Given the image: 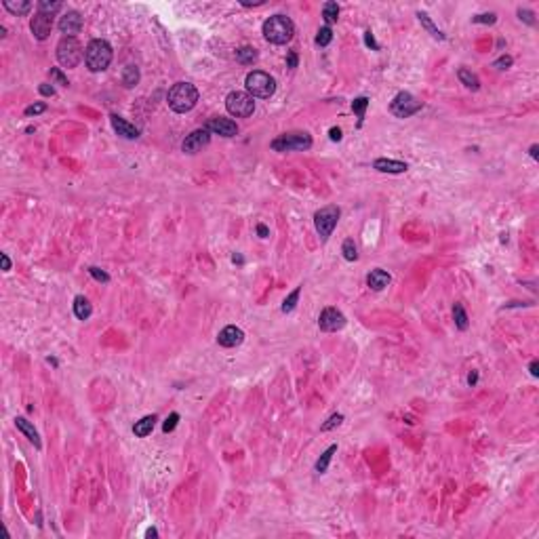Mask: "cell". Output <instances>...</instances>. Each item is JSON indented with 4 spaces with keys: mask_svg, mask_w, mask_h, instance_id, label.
Instances as JSON below:
<instances>
[{
    "mask_svg": "<svg viewBox=\"0 0 539 539\" xmlns=\"http://www.w3.org/2000/svg\"><path fill=\"white\" fill-rule=\"evenodd\" d=\"M166 104L177 114L194 110V106L198 104V88L192 82H177L171 86L169 95H166Z\"/></svg>",
    "mask_w": 539,
    "mask_h": 539,
    "instance_id": "1",
    "label": "cell"
},
{
    "mask_svg": "<svg viewBox=\"0 0 539 539\" xmlns=\"http://www.w3.org/2000/svg\"><path fill=\"white\" fill-rule=\"evenodd\" d=\"M263 38L272 44H287L295 34V23L287 15H272L263 21Z\"/></svg>",
    "mask_w": 539,
    "mask_h": 539,
    "instance_id": "2",
    "label": "cell"
},
{
    "mask_svg": "<svg viewBox=\"0 0 539 539\" xmlns=\"http://www.w3.org/2000/svg\"><path fill=\"white\" fill-rule=\"evenodd\" d=\"M112 57H114L112 47L108 40H104V38H95V40H91L84 49V63L91 72L108 70V66L112 63Z\"/></svg>",
    "mask_w": 539,
    "mask_h": 539,
    "instance_id": "3",
    "label": "cell"
},
{
    "mask_svg": "<svg viewBox=\"0 0 539 539\" xmlns=\"http://www.w3.org/2000/svg\"><path fill=\"white\" fill-rule=\"evenodd\" d=\"M245 86H247V93L255 99H270L274 93H276V80L272 78L270 74L261 72V70H253L247 74V80H245Z\"/></svg>",
    "mask_w": 539,
    "mask_h": 539,
    "instance_id": "4",
    "label": "cell"
},
{
    "mask_svg": "<svg viewBox=\"0 0 539 539\" xmlns=\"http://www.w3.org/2000/svg\"><path fill=\"white\" fill-rule=\"evenodd\" d=\"M270 146H272L274 152H303L312 148V137L305 131H293L276 137Z\"/></svg>",
    "mask_w": 539,
    "mask_h": 539,
    "instance_id": "5",
    "label": "cell"
},
{
    "mask_svg": "<svg viewBox=\"0 0 539 539\" xmlns=\"http://www.w3.org/2000/svg\"><path fill=\"white\" fill-rule=\"evenodd\" d=\"M84 57L82 44L76 40V36H63L57 44V61L63 68H76Z\"/></svg>",
    "mask_w": 539,
    "mask_h": 539,
    "instance_id": "6",
    "label": "cell"
},
{
    "mask_svg": "<svg viewBox=\"0 0 539 539\" xmlns=\"http://www.w3.org/2000/svg\"><path fill=\"white\" fill-rule=\"evenodd\" d=\"M226 108L236 118H249L255 112V99L247 91H232L226 97Z\"/></svg>",
    "mask_w": 539,
    "mask_h": 539,
    "instance_id": "7",
    "label": "cell"
},
{
    "mask_svg": "<svg viewBox=\"0 0 539 539\" xmlns=\"http://www.w3.org/2000/svg\"><path fill=\"white\" fill-rule=\"evenodd\" d=\"M339 207H335V204H329V207H323L320 211H316L314 215V226H316V232L318 236L327 240L331 234H333V230H335L337 221H339Z\"/></svg>",
    "mask_w": 539,
    "mask_h": 539,
    "instance_id": "8",
    "label": "cell"
},
{
    "mask_svg": "<svg viewBox=\"0 0 539 539\" xmlns=\"http://www.w3.org/2000/svg\"><path fill=\"white\" fill-rule=\"evenodd\" d=\"M419 110H421V101L415 99L407 91L398 93L390 104V112L394 114L396 118H409V116H413V114H417Z\"/></svg>",
    "mask_w": 539,
    "mask_h": 539,
    "instance_id": "9",
    "label": "cell"
},
{
    "mask_svg": "<svg viewBox=\"0 0 539 539\" xmlns=\"http://www.w3.org/2000/svg\"><path fill=\"white\" fill-rule=\"evenodd\" d=\"M318 327L323 329V331H327V333L341 331L345 327V316L337 310V307H325V310L320 312Z\"/></svg>",
    "mask_w": 539,
    "mask_h": 539,
    "instance_id": "10",
    "label": "cell"
},
{
    "mask_svg": "<svg viewBox=\"0 0 539 539\" xmlns=\"http://www.w3.org/2000/svg\"><path fill=\"white\" fill-rule=\"evenodd\" d=\"M209 141H211V131L207 129V126H202V129L192 131V133L184 139L182 150H184L186 154H196V152H200L202 148H207V146H209Z\"/></svg>",
    "mask_w": 539,
    "mask_h": 539,
    "instance_id": "11",
    "label": "cell"
},
{
    "mask_svg": "<svg viewBox=\"0 0 539 539\" xmlns=\"http://www.w3.org/2000/svg\"><path fill=\"white\" fill-rule=\"evenodd\" d=\"M30 30H32L36 40H47L51 30H53V15L42 13V11H36V15L30 21Z\"/></svg>",
    "mask_w": 539,
    "mask_h": 539,
    "instance_id": "12",
    "label": "cell"
},
{
    "mask_svg": "<svg viewBox=\"0 0 539 539\" xmlns=\"http://www.w3.org/2000/svg\"><path fill=\"white\" fill-rule=\"evenodd\" d=\"M57 28L63 36H72L74 34H78L82 30V15L78 11H68V13H63V15L59 17V23H57Z\"/></svg>",
    "mask_w": 539,
    "mask_h": 539,
    "instance_id": "13",
    "label": "cell"
},
{
    "mask_svg": "<svg viewBox=\"0 0 539 539\" xmlns=\"http://www.w3.org/2000/svg\"><path fill=\"white\" fill-rule=\"evenodd\" d=\"M207 129L211 135H221V137H234L238 133V124L232 118H223V116H215L207 122Z\"/></svg>",
    "mask_w": 539,
    "mask_h": 539,
    "instance_id": "14",
    "label": "cell"
},
{
    "mask_svg": "<svg viewBox=\"0 0 539 539\" xmlns=\"http://www.w3.org/2000/svg\"><path fill=\"white\" fill-rule=\"evenodd\" d=\"M217 341H219V345H223V348H236V345H240L242 341H245V333H242V329L230 325V327L219 331Z\"/></svg>",
    "mask_w": 539,
    "mask_h": 539,
    "instance_id": "15",
    "label": "cell"
},
{
    "mask_svg": "<svg viewBox=\"0 0 539 539\" xmlns=\"http://www.w3.org/2000/svg\"><path fill=\"white\" fill-rule=\"evenodd\" d=\"M110 122L114 126V131H116L120 137H124V139H137L139 137V129H137V126L135 124H129L124 118H120L118 114H112Z\"/></svg>",
    "mask_w": 539,
    "mask_h": 539,
    "instance_id": "16",
    "label": "cell"
},
{
    "mask_svg": "<svg viewBox=\"0 0 539 539\" xmlns=\"http://www.w3.org/2000/svg\"><path fill=\"white\" fill-rule=\"evenodd\" d=\"M373 166L381 173H392V175H398V173H405L409 166L407 162H400V160H392V158H377L373 162Z\"/></svg>",
    "mask_w": 539,
    "mask_h": 539,
    "instance_id": "17",
    "label": "cell"
},
{
    "mask_svg": "<svg viewBox=\"0 0 539 539\" xmlns=\"http://www.w3.org/2000/svg\"><path fill=\"white\" fill-rule=\"evenodd\" d=\"M390 280H392V276L386 272V270H379L377 267V270H373V272L367 276V285L373 289V291H383V289L390 285Z\"/></svg>",
    "mask_w": 539,
    "mask_h": 539,
    "instance_id": "18",
    "label": "cell"
},
{
    "mask_svg": "<svg viewBox=\"0 0 539 539\" xmlns=\"http://www.w3.org/2000/svg\"><path fill=\"white\" fill-rule=\"evenodd\" d=\"M15 426H17V430L19 432H23L25 434V438H28L36 448H40L42 444H40V438H38V432H36V428L32 426V423L25 419V417H15Z\"/></svg>",
    "mask_w": 539,
    "mask_h": 539,
    "instance_id": "19",
    "label": "cell"
},
{
    "mask_svg": "<svg viewBox=\"0 0 539 539\" xmlns=\"http://www.w3.org/2000/svg\"><path fill=\"white\" fill-rule=\"evenodd\" d=\"M154 423H156V415H146V417H141L139 421H135V426H133V434L139 436V438H146L148 434H152L154 430Z\"/></svg>",
    "mask_w": 539,
    "mask_h": 539,
    "instance_id": "20",
    "label": "cell"
},
{
    "mask_svg": "<svg viewBox=\"0 0 539 539\" xmlns=\"http://www.w3.org/2000/svg\"><path fill=\"white\" fill-rule=\"evenodd\" d=\"M74 314L78 320H88L93 314V305L88 303V299L84 297V295H78V297L74 299Z\"/></svg>",
    "mask_w": 539,
    "mask_h": 539,
    "instance_id": "21",
    "label": "cell"
},
{
    "mask_svg": "<svg viewBox=\"0 0 539 539\" xmlns=\"http://www.w3.org/2000/svg\"><path fill=\"white\" fill-rule=\"evenodd\" d=\"M3 7L9 13H13V15H17V17L19 15H28V13L32 11V3H28V0H21V3H19V0H17V3H15V0H5Z\"/></svg>",
    "mask_w": 539,
    "mask_h": 539,
    "instance_id": "22",
    "label": "cell"
},
{
    "mask_svg": "<svg viewBox=\"0 0 539 539\" xmlns=\"http://www.w3.org/2000/svg\"><path fill=\"white\" fill-rule=\"evenodd\" d=\"M457 78H459L461 84H466L468 88H472V91H478V88H480L478 76H476V74H472V72L466 70V68H459V70H457Z\"/></svg>",
    "mask_w": 539,
    "mask_h": 539,
    "instance_id": "23",
    "label": "cell"
},
{
    "mask_svg": "<svg viewBox=\"0 0 539 539\" xmlns=\"http://www.w3.org/2000/svg\"><path fill=\"white\" fill-rule=\"evenodd\" d=\"M122 84L126 86V88H133L137 82H139V68L137 66H133V63H129V66H124V70H122Z\"/></svg>",
    "mask_w": 539,
    "mask_h": 539,
    "instance_id": "24",
    "label": "cell"
},
{
    "mask_svg": "<svg viewBox=\"0 0 539 539\" xmlns=\"http://www.w3.org/2000/svg\"><path fill=\"white\" fill-rule=\"evenodd\" d=\"M236 61L242 63V66H253V63L257 61V51L253 47H240L236 51Z\"/></svg>",
    "mask_w": 539,
    "mask_h": 539,
    "instance_id": "25",
    "label": "cell"
},
{
    "mask_svg": "<svg viewBox=\"0 0 539 539\" xmlns=\"http://www.w3.org/2000/svg\"><path fill=\"white\" fill-rule=\"evenodd\" d=\"M417 17H419V23H421L423 28H426V30H428V32H430L434 38H438V40H444V38H446V36H444V34H442V32H440V30H438V28H436V25L432 23V19L428 17V13H421V11H419V13H417Z\"/></svg>",
    "mask_w": 539,
    "mask_h": 539,
    "instance_id": "26",
    "label": "cell"
},
{
    "mask_svg": "<svg viewBox=\"0 0 539 539\" xmlns=\"http://www.w3.org/2000/svg\"><path fill=\"white\" fill-rule=\"evenodd\" d=\"M323 17H325V21H327V25L331 28V23H335L337 19H339V5L337 3H325V7H323Z\"/></svg>",
    "mask_w": 539,
    "mask_h": 539,
    "instance_id": "27",
    "label": "cell"
},
{
    "mask_svg": "<svg viewBox=\"0 0 539 539\" xmlns=\"http://www.w3.org/2000/svg\"><path fill=\"white\" fill-rule=\"evenodd\" d=\"M453 320H455V327L459 331L468 329V314H466V310H464V305H461V303L453 305Z\"/></svg>",
    "mask_w": 539,
    "mask_h": 539,
    "instance_id": "28",
    "label": "cell"
},
{
    "mask_svg": "<svg viewBox=\"0 0 539 539\" xmlns=\"http://www.w3.org/2000/svg\"><path fill=\"white\" fill-rule=\"evenodd\" d=\"M335 451H337V444H331V446L327 448V451H325L323 455H320V459L316 461V472H318V474H325V472H327V468H329V464H331V457H333V453H335Z\"/></svg>",
    "mask_w": 539,
    "mask_h": 539,
    "instance_id": "29",
    "label": "cell"
},
{
    "mask_svg": "<svg viewBox=\"0 0 539 539\" xmlns=\"http://www.w3.org/2000/svg\"><path fill=\"white\" fill-rule=\"evenodd\" d=\"M341 253H343L345 261H356V259H358V251H356V245H354V240H352V238H345V240H343Z\"/></svg>",
    "mask_w": 539,
    "mask_h": 539,
    "instance_id": "30",
    "label": "cell"
},
{
    "mask_svg": "<svg viewBox=\"0 0 539 539\" xmlns=\"http://www.w3.org/2000/svg\"><path fill=\"white\" fill-rule=\"evenodd\" d=\"M299 295H301V287H297L295 289L289 297L285 299V303H282V312L285 314H289V312H293L295 310V305H297V301H299Z\"/></svg>",
    "mask_w": 539,
    "mask_h": 539,
    "instance_id": "31",
    "label": "cell"
},
{
    "mask_svg": "<svg viewBox=\"0 0 539 539\" xmlns=\"http://www.w3.org/2000/svg\"><path fill=\"white\" fill-rule=\"evenodd\" d=\"M331 40H333V30L329 28V25L320 28L318 34H316V44H318V47H327Z\"/></svg>",
    "mask_w": 539,
    "mask_h": 539,
    "instance_id": "32",
    "label": "cell"
},
{
    "mask_svg": "<svg viewBox=\"0 0 539 539\" xmlns=\"http://www.w3.org/2000/svg\"><path fill=\"white\" fill-rule=\"evenodd\" d=\"M367 106H369V99L367 97H356L354 101H352V110H354V114L358 118H365V112H367Z\"/></svg>",
    "mask_w": 539,
    "mask_h": 539,
    "instance_id": "33",
    "label": "cell"
},
{
    "mask_svg": "<svg viewBox=\"0 0 539 539\" xmlns=\"http://www.w3.org/2000/svg\"><path fill=\"white\" fill-rule=\"evenodd\" d=\"M59 9H61V3H49V0H40V3H38V11L49 13V15H55Z\"/></svg>",
    "mask_w": 539,
    "mask_h": 539,
    "instance_id": "34",
    "label": "cell"
},
{
    "mask_svg": "<svg viewBox=\"0 0 539 539\" xmlns=\"http://www.w3.org/2000/svg\"><path fill=\"white\" fill-rule=\"evenodd\" d=\"M49 76H51V80L57 82V84H61V86H68V84H70L68 78L63 76V72H61L59 68H51V70H49Z\"/></svg>",
    "mask_w": 539,
    "mask_h": 539,
    "instance_id": "35",
    "label": "cell"
},
{
    "mask_svg": "<svg viewBox=\"0 0 539 539\" xmlns=\"http://www.w3.org/2000/svg\"><path fill=\"white\" fill-rule=\"evenodd\" d=\"M341 421H343V415H341V413H335V415H331V417L327 419V423H323V428H320V430H323V432H329V430H333V428H337Z\"/></svg>",
    "mask_w": 539,
    "mask_h": 539,
    "instance_id": "36",
    "label": "cell"
},
{
    "mask_svg": "<svg viewBox=\"0 0 539 539\" xmlns=\"http://www.w3.org/2000/svg\"><path fill=\"white\" fill-rule=\"evenodd\" d=\"M177 421H179V413H171L169 417L164 419V423H162V432H173L175 428H177Z\"/></svg>",
    "mask_w": 539,
    "mask_h": 539,
    "instance_id": "37",
    "label": "cell"
},
{
    "mask_svg": "<svg viewBox=\"0 0 539 539\" xmlns=\"http://www.w3.org/2000/svg\"><path fill=\"white\" fill-rule=\"evenodd\" d=\"M47 110V104H32V106H28L25 108V116H38V114H42Z\"/></svg>",
    "mask_w": 539,
    "mask_h": 539,
    "instance_id": "38",
    "label": "cell"
},
{
    "mask_svg": "<svg viewBox=\"0 0 539 539\" xmlns=\"http://www.w3.org/2000/svg\"><path fill=\"white\" fill-rule=\"evenodd\" d=\"M472 21L474 23H495L497 21V15L495 13H484V15H476V17H472Z\"/></svg>",
    "mask_w": 539,
    "mask_h": 539,
    "instance_id": "39",
    "label": "cell"
},
{
    "mask_svg": "<svg viewBox=\"0 0 539 539\" xmlns=\"http://www.w3.org/2000/svg\"><path fill=\"white\" fill-rule=\"evenodd\" d=\"M88 274H91L95 280H99V282H110V276L99 267H88Z\"/></svg>",
    "mask_w": 539,
    "mask_h": 539,
    "instance_id": "40",
    "label": "cell"
},
{
    "mask_svg": "<svg viewBox=\"0 0 539 539\" xmlns=\"http://www.w3.org/2000/svg\"><path fill=\"white\" fill-rule=\"evenodd\" d=\"M512 61H514V59H512L510 55H502V57H499V59L493 63V68H497V70H508V68L512 66Z\"/></svg>",
    "mask_w": 539,
    "mask_h": 539,
    "instance_id": "41",
    "label": "cell"
},
{
    "mask_svg": "<svg viewBox=\"0 0 539 539\" xmlns=\"http://www.w3.org/2000/svg\"><path fill=\"white\" fill-rule=\"evenodd\" d=\"M518 19L524 21V23H529V25H535V15H533V11H527V9H518Z\"/></svg>",
    "mask_w": 539,
    "mask_h": 539,
    "instance_id": "42",
    "label": "cell"
},
{
    "mask_svg": "<svg viewBox=\"0 0 539 539\" xmlns=\"http://www.w3.org/2000/svg\"><path fill=\"white\" fill-rule=\"evenodd\" d=\"M365 44H367V47H371L373 51H379V44L375 42V36L371 34V30H367V32H365Z\"/></svg>",
    "mask_w": 539,
    "mask_h": 539,
    "instance_id": "43",
    "label": "cell"
},
{
    "mask_svg": "<svg viewBox=\"0 0 539 539\" xmlns=\"http://www.w3.org/2000/svg\"><path fill=\"white\" fill-rule=\"evenodd\" d=\"M38 91H40L44 97H53L55 95V88L51 84H40V86H38Z\"/></svg>",
    "mask_w": 539,
    "mask_h": 539,
    "instance_id": "44",
    "label": "cell"
},
{
    "mask_svg": "<svg viewBox=\"0 0 539 539\" xmlns=\"http://www.w3.org/2000/svg\"><path fill=\"white\" fill-rule=\"evenodd\" d=\"M329 137H331V141H341V129H337V126H333V129L329 131Z\"/></svg>",
    "mask_w": 539,
    "mask_h": 539,
    "instance_id": "45",
    "label": "cell"
},
{
    "mask_svg": "<svg viewBox=\"0 0 539 539\" xmlns=\"http://www.w3.org/2000/svg\"><path fill=\"white\" fill-rule=\"evenodd\" d=\"M0 261H3V270H5V272H9V270H11V259H9L7 253H0Z\"/></svg>",
    "mask_w": 539,
    "mask_h": 539,
    "instance_id": "46",
    "label": "cell"
},
{
    "mask_svg": "<svg viewBox=\"0 0 539 539\" xmlns=\"http://www.w3.org/2000/svg\"><path fill=\"white\" fill-rule=\"evenodd\" d=\"M287 63H289V68H297V53H295V51H291V53H289Z\"/></svg>",
    "mask_w": 539,
    "mask_h": 539,
    "instance_id": "47",
    "label": "cell"
},
{
    "mask_svg": "<svg viewBox=\"0 0 539 539\" xmlns=\"http://www.w3.org/2000/svg\"><path fill=\"white\" fill-rule=\"evenodd\" d=\"M257 234H259L261 238H265V236L270 234V230H267V228H265L263 223H259V226H257Z\"/></svg>",
    "mask_w": 539,
    "mask_h": 539,
    "instance_id": "48",
    "label": "cell"
},
{
    "mask_svg": "<svg viewBox=\"0 0 539 539\" xmlns=\"http://www.w3.org/2000/svg\"><path fill=\"white\" fill-rule=\"evenodd\" d=\"M529 371H531V375H533V377H537V375H539V365H537V361H533V363H531Z\"/></svg>",
    "mask_w": 539,
    "mask_h": 539,
    "instance_id": "49",
    "label": "cell"
},
{
    "mask_svg": "<svg viewBox=\"0 0 539 539\" xmlns=\"http://www.w3.org/2000/svg\"><path fill=\"white\" fill-rule=\"evenodd\" d=\"M240 5H242V7H259V5H263V0H255V3H249V0H242Z\"/></svg>",
    "mask_w": 539,
    "mask_h": 539,
    "instance_id": "50",
    "label": "cell"
},
{
    "mask_svg": "<svg viewBox=\"0 0 539 539\" xmlns=\"http://www.w3.org/2000/svg\"><path fill=\"white\" fill-rule=\"evenodd\" d=\"M529 154H531V156L537 160V158H539V146H537V144H533V146H531V150H529Z\"/></svg>",
    "mask_w": 539,
    "mask_h": 539,
    "instance_id": "51",
    "label": "cell"
},
{
    "mask_svg": "<svg viewBox=\"0 0 539 539\" xmlns=\"http://www.w3.org/2000/svg\"><path fill=\"white\" fill-rule=\"evenodd\" d=\"M476 381H478V373H476V371H472L470 377H468V383H470V386H474Z\"/></svg>",
    "mask_w": 539,
    "mask_h": 539,
    "instance_id": "52",
    "label": "cell"
},
{
    "mask_svg": "<svg viewBox=\"0 0 539 539\" xmlns=\"http://www.w3.org/2000/svg\"><path fill=\"white\" fill-rule=\"evenodd\" d=\"M146 535H148V537H158V531H156V529H148Z\"/></svg>",
    "mask_w": 539,
    "mask_h": 539,
    "instance_id": "53",
    "label": "cell"
},
{
    "mask_svg": "<svg viewBox=\"0 0 539 539\" xmlns=\"http://www.w3.org/2000/svg\"><path fill=\"white\" fill-rule=\"evenodd\" d=\"M232 261H234V263H245V259H242L240 255H234V257H232Z\"/></svg>",
    "mask_w": 539,
    "mask_h": 539,
    "instance_id": "54",
    "label": "cell"
}]
</instances>
